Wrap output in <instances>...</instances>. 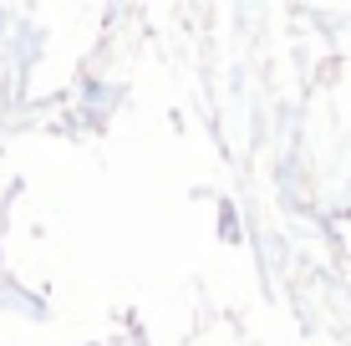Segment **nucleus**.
<instances>
[]
</instances>
